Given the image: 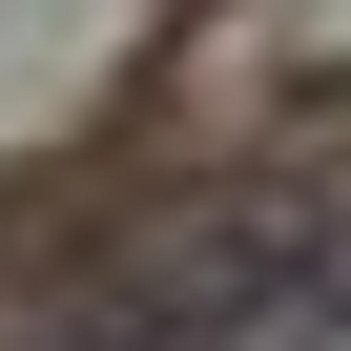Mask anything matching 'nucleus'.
<instances>
[{"label":"nucleus","mask_w":351,"mask_h":351,"mask_svg":"<svg viewBox=\"0 0 351 351\" xmlns=\"http://www.w3.org/2000/svg\"><path fill=\"white\" fill-rule=\"evenodd\" d=\"M83 351H351V186H330V207H269V228H207V248H165Z\"/></svg>","instance_id":"1"}]
</instances>
